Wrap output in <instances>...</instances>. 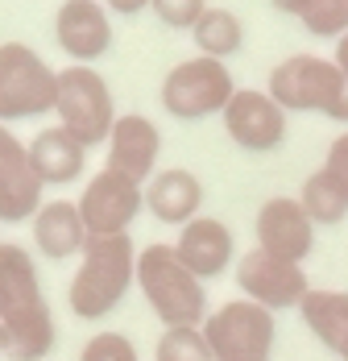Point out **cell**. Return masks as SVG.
<instances>
[{
  "label": "cell",
  "mask_w": 348,
  "mask_h": 361,
  "mask_svg": "<svg viewBox=\"0 0 348 361\" xmlns=\"http://www.w3.org/2000/svg\"><path fill=\"white\" fill-rule=\"evenodd\" d=\"M299 204H303V212L311 216V224H323V228L344 224V216H348V187L336 179L328 166H319L315 175H307L303 191H299Z\"/></svg>",
  "instance_id": "21"
},
{
  "label": "cell",
  "mask_w": 348,
  "mask_h": 361,
  "mask_svg": "<svg viewBox=\"0 0 348 361\" xmlns=\"http://www.w3.org/2000/svg\"><path fill=\"white\" fill-rule=\"evenodd\" d=\"M54 112H58V125L70 137H79L87 149L108 142V133L116 125V104H112L108 79L96 67H83V63H70L58 71Z\"/></svg>",
  "instance_id": "5"
},
{
  "label": "cell",
  "mask_w": 348,
  "mask_h": 361,
  "mask_svg": "<svg viewBox=\"0 0 348 361\" xmlns=\"http://www.w3.org/2000/svg\"><path fill=\"white\" fill-rule=\"evenodd\" d=\"M199 332L216 361H270L274 341H278L274 312H266L249 299H232V303L208 312Z\"/></svg>",
  "instance_id": "7"
},
{
  "label": "cell",
  "mask_w": 348,
  "mask_h": 361,
  "mask_svg": "<svg viewBox=\"0 0 348 361\" xmlns=\"http://www.w3.org/2000/svg\"><path fill=\"white\" fill-rule=\"evenodd\" d=\"M30 166L42 179V187H67L87 166V145L70 137L63 125H50V129L34 133V142H30Z\"/></svg>",
  "instance_id": "18"
},
{
  "label": "cell",
  "mask_w": 348,
  "mask_h": 361,
  "mask_svg": "<svg viewBox=\"0 0 348 361\" xmlns=\"http://www.w3.org/2000/svg\"><path fill=\"white\" fill-rule=\"evenodd\" d=\"M174 253L199 283H208V279H220L237 262V241H232V228L224 220L195 216L191 224H182V233L174 241Z\"/></svg>",
  "instance_id": "16"
},
{
  "label": "cell",
  "mask_w": 348,
  "mask_h": 361,
  "mask_svg": "<svg viewBox=\"0 0 348 361\" xmlns=\"http://www.w3.org/2000/svg\"><path fill=\"white\" fill-rule=\"evenodd\" d=\"M220 121H224V133L249 154H274L290 133V112L270 92H253V87H237Z\"/></svg>",
  "instance_id": "10"
},
{
  "label": "cell",
  "mask_w": 348,
  "mask_h": 361,
  "mask_svg": "<svg viewBox=\"0 0 348 361\" xmlns=\"http://www.w3.org/2000/svg\"><path fill=\"white\" fill-rule=\"evenodd\" d=\"M237 287L244 290L249 303H257L266 312H282V307H299L307 299L311 283H307L303 266L270 257L261 250H249L244 257H237Z\"/></svg>",
  "instance_id": "11"
},
{
  "label": "cell",
  "mask_w": 348,
  "mask_h": 361,
  "mask_svg": "<svg viewBox=\"0 0 348 361\" xmlns=\"http://www.w3.org/2000/svg\"><path fill=\"white\" fill-rule=\"evenodd\" d=\"M340 357H344V361H348V349H344V353H340Z\"/></svg>",
  "instance_id": "33"
},
{
  "label": "cell",
  "mask_w": 348,
  "mask_h": 361,
  "mask_svg": "<svg viewBox=\"0 0 348 361\" xmlns=\"http://www.w3.org/2000/svg\"><path fill=\"white\" fill-rule=\"evenodd\" d=\"M34 245L50 262H67V257H79L83 253L87 228H83V216H79V204L75 200H50V204L37 208Z\"/></svg>",
  "instance_id": "19"
},
{
  "label": "cell",
  "mask_w": 348,
  "mask_h": 361,
  "mask_svg": "<svg viewBox=\"0 0 348 361\" xmlns=\"http://www.w3.org/2000/svg\"><path fill=\"white\" fill-rule=\"evenodd\" d=\"M158 21L170 30H195V21L208 13V0H149Z\"/></svg>",
  "instance_id": "26"
},
{
  "label": "cell",
  "mask_w": 348,
  "mask_h": 361,
  "mask_svg": "<svg viewBox=\"0 0 348 361\" xmlns=\"http://www.w3.org/2000/svg\"><path fill=\"white\" fill-rule=\"evenodd\" d=\"M328 116H332V121H340V125H348V79H344V87L336 92V100H332Z\"/></svg>",
  "instance_id": "29"
},
{
  "label": "cell",
  "mask_w": 348,
  "mask_h": 361,
  "mask_svg": "<svg viewBox=\"0 0 348 361\" xmlns=\"http://www.w3.org/2000/svg\"><path fill=\"white\" fill-rule=\"evenodd\" d=\"M145 208H149L154 220L182 228L204 208V183H199V175H191L182 166H166L145 183Z\"/></svg>",
  "instance_id": "17"
},
{
  "label": "cell",
  "mask_w": 348,
  "mask_h": 361,
  "mask_svg": "<svg viewBox=\"0 0 348 361\" xmlns=\"http://www.w3.org/2000/svg\"><path fill=\"white\" fill-rule=\"evenodd\" d=\"M253 228H257V250L270 253V257H282V262L303 266V257H311V250H315V224L303 212L299 195L266 200Z\"/></svg>",
  "instance_id": "12"
},
{
  "label": "cell",
  "mask_w": 348,
  "mask_h": 361,
  "mask_svg": "<svg viewBox=\"0 0 348 361\" xmlns=\"http://www.w3.org/2000/svg\"><path fill=\"white\" fill-rule=\"evenodd\" d=\"M137 290L166 328H199L208 320V290L166 241L137 250Z\"/></svg>",
  "instance_id": "3"
},
{
  "label": "cell",
  "mask_w": 348,
  "mask_h": 361,
  "mask_svg": "<svg viewBox=\"0 0 348 361\" xmlns=\"http://www.w3.org/2000/svg\"><path fill=\"white\" fill-rule=\"evenodd\" d=\"M104 145H108V162H104L108 171L141 183V187L158 175L154 166H158V154H162V133H158V125L149 116L120 112Z\"/></svg>",
  "instance_id": "15"
},
{
  "label": "cell",
  "mask_w": 348,
  "mask_h": 361,
  "mask_svg": "<svg viewBox=\"0 0 348 361\" xmlns=\"http://www.w3.org/2000/svg\"><path fill=\"white\" fill-rule=\"evenodd\" d=\"M323 166H328V171H332V175L348 187V133H340V137L332 142V149H328V162H323Z\"/></svg>",
  "instance_id": "27"
},
{
  "label": "cell",
  "mask_w": 348,
  "mask_h": 361,
  "mask_svg": "<svg viewBox=\"0 0 348 361\" xmlns=\"http://www.w3.org/2000/svg\"><path fill=\"white\" fill-rule=\"evenodd\" d=\"M108 13H120V17H137L141 8H149V0H104Z\"/></svg>",
  "instance_id": "28"
},
{
  "label": "cell",
  "mask_w": 348,
  "mask_h": 361,
  "mask_svg": "<svg viewBox=\"0 0 348 361\" xmlns=\"http://www.w3.org/2000/svg\"><path fill=\"white\" fill-rule=\"evenodd\" d=\"M58 71L25 42H0V125L54 112Z\"/></svg>",
  "instance_id": "4"
},
{
  "label": "cell",
  "mask_w": 348,
  "mask_h": 361,
  "mask_svg": "<svg viewBox=\"0 0 348 361\" xmlns=\"http://www.w3.org/2000/svg\"><path fill=\"white\" fill-rule=\"evenodd\" d=\"M0 357H4V328H0Z\"/></svg>",
  "instance_id": "32"
},
{
  "label": "cell",
  "mask_w": 348,
  "mask_h": 361,
  "mask_svg": "<svg viewBox=\"0 0 348 361\" xmlns=\"http://www.w3.org/2000/svg\"><path fill=\"white\" fill-rule=\"evenodd\" d=\"M348 75L336 67V59L319 54H290L270 71L266 92L278 100L286 112H328L336 92L344 87Z\"/></svg>",
  "instance_id": "8"
},
{
  "label": "cell",
  "mask_w": 348,
  "mask_h": 361,
  "mask_svg": "<svg viewBox=\"0 0 348 361\" xmlns=\"http://www.w3.org/2000/svg\"><path fill=\"white\" fill-rule=\"evenodd\" d=\"M137 287V245L129 233L120 237H87L79 253V270L70 279L67 303L79 320L112 316L125 295Z\"/></svg>",
  "instance_id": "2"
},
{
  "label": "cell",
  "mask_w": 348,
  "mask_h": 361,
  "mask_svg": "<svg viewBox=\"0 0 348 361\" xmlns=\"http://www.w3.org/2000/svg\"><path fill=\"white\" fill-rule=\"evenodd\" d=\"M303 30L315 37H340L348 34V0H311L303 8Z\"/></svg>",
  "instance_id": "23"
},
{
  "label": "cell",
  "mask_w": 348,
  "mask_h": 361,
  "mask_svg": "<svg viewBox=\"0 0 348 361\" xmlns=\"http://www.w3.org/2000/svg\"><path fill=\"white\" fill-rule=\"evenodd\" d=\"M0 328H4V357L13 361H42L58 345V328L42 295L37 262L13 241H0Z\"/></svg>",
  "instance_id": "1"
},
{
  "label": "cell",
  "mask_w": 348,
  "mask_h": 361,
  "mask_svg": "<svg viewBox=\"0 0 348 361\" xmlns=\"http://www.w3.org/2000/svg\"><path fill=\"white\" fill-rule=\"evenodd\" d=\"M299 312L311 336H319V345H328L332 353L348 349V290H307Z\"/></svg>",
  "instance_id": "20"
},
{
  "label": "cell",
  "mask_w": 348,
  "mask_h": 361,
  "mask_svg": "<svg viewBox=\"0 0 348 361\" xmlns=\"http://www.w3.org/2000/svg\"><path fill=\"white\" fill-rule=\"evenodd\" d=\"M79 361H141L137 345L125 336V332H96L83 349H79Z\"/></svg>",
  "instance_id": "25"
},
{
  "label": "cell",
  "mask_w": 348,
  "mask_h": 361,
  "mask_svg": "<svg viewBox=\"0 0 348 361\" xmlns=\"http://www.w3.org/2000/svg\"><path fill=\"white\" fill-rule=\"evenodd\" d=\"M154 361H216L199 328H166Z\"/></svg>",
  "instance_id": "24"
},
{
  "label": "cell",
  "mask_w": 348,
  "mask_h": 361,
  "mask_svg": "<svg viewBox=\"0 0 348 361\" xmlns=\"http://www.w3.org/2000/svg\"><path fill=\"white\" fill-rule=\"evenodd\" d=\"M75 204H79L87 237H120V233H129V224L145 208V187L104 166L87 179L83 195Z\"/></svg>",
  "instance_id": "9"
},
{
  "label": "cell",
  "mask_w": 348,
  "mask_h": 361,
  "mask_svg": "<svg viewBox=\"0 0 348 361\" xmlns=\"http://www.w3.org/2000/svg\"><path fill=\"white\" fill-rule=\"evenodd\" d=\"M42 179L30 166V145L0 125V224L34 220L42 208Z\"/></svg>",
  "instance_id": "14"
},
{
  "label": "cell",
  "mask_w": 348,
  "mask_h": 361,
  "mask_svg": "<svg viewBox=\"0 0 348 361\" xmlns=\"http://www.w3.org/2000/svg\"><path fill=\"white\" fill-rule=\"evenodd\" d=\"M237 92V79L228 71V63L220 59H182L174 63L166 79H162V109L174 121H204V116H220L228 109Z\"/></svg>",
  "instance_id": "6"
},
{
  "label": "cell",
  "mask_w": 348,
  "mask_h": 361,
  "mask_svg": "<svg viewBox=\"0 0 348 361\" xmlns=\"http://www.w3.org/2000/svg\"><path fill=\"white\" fill-rule=\"evenodd\" d=\"M54 42L67 59L83 67L104 59L112 50V17L104 0H63L54 13Z\"/></svg>",
  "instance_id": "13"
},
{
  "label": "cell",
  "mask_w": 348,
  "mask_h": 361,
  "mask_svg": "<svg viewBox=\"0 0 348 361\" xmlns=\"http://www.w3.org/2000/svg\"><path fill=\"white\" fill-rule=\"evenodd\" d=\"M278 13H286V17H303V8L311 4V0H270Z\"/></svg>",
  "instance_id": "30"
},
{
  "label": "cell",
  "mask_w": 348,
  "mask_h": 361,
  "mask_svg": "<svg viewBox=\"0 0 348 361\" xmlns=\"http://www.w3.org/2000/svg\"><path fill=\"white\" fill-rule=\"evenodd\" d=\"M336 67H340V71L348 75V34L340 37V42H336Z\"/></svg>",
  "instance_id": "31"
},
{
  "label": "cell",
  "mask_w": 348,
  "mask_h": 361,
  "mask_svg": "<svg viewBox=\"0 0 348 361\" xmlns=\"http://www.w3.org/2000/svg\"><path fill=\"white\" fill-rule=\"evenodd\" d=\"M191 37H195V46H199V54L204 59H232L237 50L244 46V21L232 13V8H211L195 21V30H191Z\"/></svg>",
  "instance_id": "22"
}]
</instances>
